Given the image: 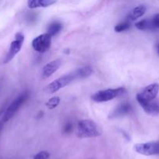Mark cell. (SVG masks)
<instances>
[{
  "instance_id": "obj_1",
  "label": "cell",
  "mask_w": 159,
  "mask_h": 159,
  "mask_svg": "<svg viewBox=\"0 0 159 159\" xmlns=\"http://www.w3.org/2000/svg\"><path fill=\"white\" fill-rule=\"evenodd\" d=\"M101 134V130L92 120H82L78 122L77 136L79 138H96Z\"/></svg>"
},
{
  "instance_id": "obj_2",
  "label": "cell",
  "mask_w": 159,
  "mask_h": 159,
  "mask_svg": "<svg viewBox=\"0 0 159 159\" xmlns=\"http://www.w3.org/2000/svg\"><path fill=\"white\" fill-rule=\"evenodd\" d=\"M125 93H126V89L123 87L117 89H108L95 93L91 96V99L96 102H108L115 98L123 96Z\"/></svg>"
},
{
  "instance_id": "obj_3",
  "label": "cell",
  "mask_w": 159,
  "mask_h": 159,
  "mask_svg": "<svg viewBox=\"0 0 159 159\" xmlns=\"http://www.w3.org/2000/svg\"><path fill=\"white\" fill-rule=\"evenodd\" d=\"M76 79H80L79 75H78L77 74V71H76V70H75L73 72L65 75L62 76V77L59 78V79L53 81L52 82H51V83L47 86L46 90L48 93H50V94L56 93V92H58L59 90H60L61 89L64 88V87L66 86V85H70L71 82L76 80Z\"/></svg>"
},
{
  "instance_id": "obj_4",
  "label": "cell",
  "mask_w": 159,
  "mask_h": 159,
  "mask_svg": "<svg viewBox=\"0 0 159 159\" xmlns=\"http://www.w3.org/2000/svg\"><path fill=\"white\" fill-rule=\"evenodd\" d=\"M29 97V92L26 91L23 92V93L20 95L19 96H17L12 102H11L10 105L7 107L6 110H5L4 115H3L2 120L3 122H7L9 121L12 116L15 115V113H17V110L20 108L22 105L26 101V99Z\"/></svg>"
},
{
  "instance_id": "obj_5",
  "label": "cell",
  "mask_w": 159,
  "mask_h": 159,
  "mask_svg": "<svg viewBox=\"0 0 159 159\" xmlns=\"http://www.w3.org/2000/svg\"><path fill=\"white\" fill-rule=\"evenodd\" d=\"M24 41V35L21 32H18L15 34V40L11 42L9 49L5 58L3 60V63L7 64L13 59V57L18 54L21 50Z\"/></svg>"
},
{
  "instance_id": "obj_6",
  "label": "cell",
  "mask_w": 159,
  "mask_h": 159,
  "mask_svg": "<svg viewBox=\"0 0 159 159\" xmlns=\"http://www.w3.org/2000/svg\"><path fill=\"white\" fill-rule=\"evenodd\" d=\"M134 150L137 153L146 156L159 155V141L137 144L134 145Z\"/></svg>"
},
{
  "instance_id": "obj_7",
  "label": "cell",
  "mask_w": 159,
  "mask_h": 159,
  "mask_svg": "<svg viewBox=\"0 0 159 159\" xmlns=\"http://www.w3.org/2000/svg\"><path fill=\"white\" fill-rule=\"evenodd\" d=\"M51 37L48 34H42L32 40V47L34 51L39 53H45L51 47Z\"/></svg>"
},
{
  "instance_id": "obj_8",
  "label": "cell",
  "mask_w": 159,
  "mask_h": 159,
  "mask_svg": "<svg viewBox=\"0 0 159 159\" xmlns=\"http://www.w3.org/2000/svg\"><path fill=\"white\" fill-rule=\"evenodd\" d=\"M137 100L146 113L151 116H157L159 114V101L143 100L138 95H137Z\"/></svg>"
},
{
  "instance_id": "obj_9",
  "label": "cell",
  "mask_w": 159,
  "mask_h": 159,
  "mask_svg": "<svg viewBox=\"0 0 159 159\" xmlns=\"http://www.w3.org/2000/svg\"><path fill=\"white\" fill-rule=\"evenodd\" d=\"M159 92V84L152 83L147 85L143 89L140 93H138V96L141 99L146 101H152L155 99Z\"/></svg>"
},
{
  "instance_id": "obj_10",
  "label": "cell",
  "mask_w": 159,
  "mask_h": 159,
  "mask_svg": "<svg viewBox=\"0 0 159 159\" xmlns=\"http://www.w3.org/2000/svg\"><path fill=\"white\" fill-rule=\"evenodd\" d=\"M132 111V107L128 102H123L115 107L108 115L109 119H115V118L123 117L126 115L129 114Z\"/></svg>"
},
{
  "instance_id": "obj_11",
  "label": "cell",
  "mask_w": 159,
  "mask_h": 159,
  "mask_svg": "<svg viewBox=\"0 0 159 159\" xmlns=\"http://www.w3.org/2000/svg\"><path fill=\"white\" fill-rule=\"evenodd\" d=\"M61 65H62V60L59 58L51 61L46 64L43 67V69H42V76H43V78L50 77L51 75L54 74L59 69Z\"/></svg>"
},
{
  "instance_id": "obj_12",
  "label": "cell",
  "mask_w": 159,
  "mask_h": 159,
  "mask_svg": "<svg viewBox=\"0 0 159 159\" xmlns=\"http://www.w3.org/2000/svg\"><path fill=\"white\" fill-rule=\"evenodd\" d=\"M146 9V6H143V5H140V6L133 8L129 13V15H128L126 21L130 23V22L137 20L138 18H140L142 16L144 15Z\"/></svg>"
},
{
  "instance_id": "obj_13",
  "label": "cell",
  "mask_w": 159,
  "mask_h": 159,
  "mask_svg": "<svg viewBox=\"0 0 159 159\" xmlns=\"http://www.w3.org/2000/svg\"><path fill=\"white\" fill-rule=\"evenodd\" d=\"M54 0H30L27 2V6L30 9H36L41 7H48L55 4Z\"/></svg>"
},
{
  "instance_id": "obj_14",
  "label": "cell",
  "mask_w": 159,
  "mask_h": 159,
  "mask_svg": "<svg viewBox=\"0 0 159 159\" xmlns=\"http://www.w3.org/2000/svg\"><path fill=\"white\" fill-rule=\"evenodd\" d=\"M136 27L140 30H151L154 28L152 20H142L137 22L135 24Z\"/></svg>"
},
{
  "instance_id": "obj_15",
  "label": "cell",
  "mask_w": 159,
  "mask_h": 159,
  "mask_svg": "<svg viewBox=\"0 0 159 159\" xmlns=\"http://www.w3.org/2000/svg\"><path fill=\"white\" fill-rule=\"evenodd\" d=\"M62 24L59 22H54L48 28V34H49L51 37L52 36H55L62 30Z\"/></svg>"
},
{
  "instance_id": "obj_16",
  "label": "cell",
  "mask_w": 159,
  "mask_h": 159,
  "mask_svg": "<svg viewBox=\"0 0 159 159\" xmlns=\"http://www.w3.org/2000/svg\"><path fill=\"white\" fill-rule=\"evenodd\" d=\"M76 71H77V74L79 75V79H87L89 76L91 75L92 73H93V69L90 66H85L76 69Z\"/></svg>"
},
{
  "instance_id": "obj_17",
  "label": "cell",
  "mask_w": 159,
  "mask_h": 159,
  "mask_svg": "<svg viewBox=\"0 0 159 159\" xmlns=\"http://www.w3.org/2000/svg\"><path fill=\"white\" fill-rule=\"evenodd\" d=\"M59 102H60V98L58 97V96H54V97L51 98V99L45 103V106H46L47 108L49 109V110H53V109L56 108V107H58Z\"/></svg>"
},
{
  "instance_id": "obj_18",
  "label": "cell",
  "mask_w": 159,
  "mask_h": 159,
  "mask_svg": "<svg viewBox=\"0 0 159 159\" xmlns=\"http://www.w3.org/2000/svg\"><path fill=\"white\" fill-rule=\"evenodd\" d=\"M130 27V23L128 21H125L123 22V23H120L118 24L115 25V27H114V30H115V32L117 33H120L123 32V31L126 30L129 28Z\"/></svg>"
},
{
  "instance_id": "obj_19",
  "label": "cell",
  "mask_w": 159,
  "mask_h": 159,
  "mask_svg": "<svg viewBox=\"0 0 159 159\" xmlns=\"http://www.w3.org/2000/svg\"><path fill=\"white\" fill-rule=\"evenodd\" d=\"M50 154L47 152H41L34 156L33 159H48L49 158Z\"/></svg>"
},
{
  "instance_id": "obj_20",
  "label": "cell",
  "mask_w": 159,
  "mask_h": 159,
  "mask_svg": "<svg viewBox=\"0 0 159 159\" xmlns=\"http://www.w3.org/2000/svg\"><path fill=\"white\" fill-rule=\"evenodd\" d=\"M73 130V124H72L71 122H67L66 124H65L63 128L64 133L69 134Z\"/></svg>"
},
{
  "instance_id": "obj_21",
  "label": "cell",
  "mask_w": 159,
  "mask_h": 159,
  "mask_svg": "<svg viewBox=\"0 0 159 159\" xmlns=\"http://www.w3.org/2000/svg\"><path fill=\"white\" fill-rule=\"evenodd\" d=\"M152 22L154 28H159V14L154 16V18L152 19Z\"/></svg>"
},
{
  "instance_id": "obj_22",
  "label": "cell",
  "mask_w": 159,
  "mask_h": 159,
  "mask_svg": "<svg viewBox=\"0 0 159 159\" xmlns=\"http://www.w3.org/2000/svg\"><path fill=\"white\" fill-rule=\"evenodd\" d=\"M155 48H156V51H157V54H158V55H159V43H156Z\"/></svg>"
},
{
  "instance_id": "obj_23",
  "label": "cell",
  "mask_w": 159,
  "mask_h": 159,
  "mask_svg": "<svg viewBox=\"0 0 159 159\" xmlns=\"http://www.w3.org/2000/svg\"><path fill=\"white\" fill-rule=\"evenodd\" d=\"M89 159H94V158H89Z\"/></svg>"
}]
</instances>
